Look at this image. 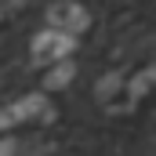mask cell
<instances>
[{
    "label": "cell",
    "instance_id": "6da1fadb",
    "mask_svg": "<svg viewBox=\"0 0 156 156\" xmlns=\"http://www.w3.org/2000/svg\"><path fill=\"white\" fill-rule=\"evenodd\" d=\"M69 51H73V33H44L33 44V55H37L40 62L58 58V55H69Z\"/></svg>",
    "mask_w": 156,
    "mask_h": 156
},
{
    "label": "cell",
    "instance_id": "3957f363",
    "mask_svg": "<svg viewBox=\"0 0 156 156\" xmlns=\"http://www.w3.org/2000/svg\"><path fill=\"white\" fill-rule=\"evenodd\" d=\"M62 22H66V26H73V33H76V29L87 26V15L80 11L76 4H58V7L51 11V26H62Z\"/></svg>",
    "mask_w": 156,
    "mask_h": 156
},
{
    "label": "cell",
    "instance_id": "7a4b0ae2",
    "mask_svg": "<svg viewBox=\"0 0 156 156\" xmlns=\"http://www.w3.org/2000/svg\"><path fill=\"white\" fill-rule=\"evenodd\" d=\"M40 109H44V98H40V94H29V98H22V102H15L11 109H4V113H0V127H15L18 120L37 116Z\"/></svg>",
    "mask_w": 156,
    "mask_h": 156
}]
</instances>
